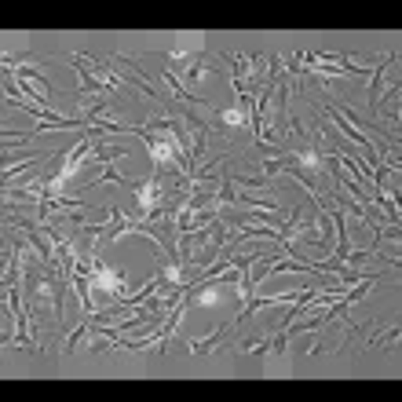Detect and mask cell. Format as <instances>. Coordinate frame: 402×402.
Wrapping results in <instances>:
<instances>
[{
  "label": "cell",
  "instance_id": "obj_4",
  "mask_svg": "<svg viewBox=\"0 0 402 402\" xmlns=\"http://www.w3.org/2000/svg\"><path fill=\"white\" fill-rule=\"evenodd\" d=\"M227 329H231V325L223 322V325H220V329L212 333V336H205V341H194V344H191V351H194V355H209V351L216 347V344H223V336H227Z\"/></svg>",
  "mask_w": 402,
  "mask_h": 402
},
{
  "label": "cell",
  "instance_id": "obj_5",
  "mask_svg": "<svg viewBox=\"0 0 402 402\" xmlns=\"http://www.w3.org/2000/svg\"><path fill=\"white\" fill-rule=\"evenodd\" d=\"M165 84L172 88V95H175V99H183V103H191V106H194V103H201V99H198L194 92H186V88L172 77V70H165Z\"/></svg>",
  "mask_w": 402,
  "mask_h": 402
},
{
  "label": "cell",
  "instance_id": "obj_2",
  "mask_svg": "<svg viewBox=\"0 0 402 402\" xmlns=\"http://www.w3.org/2000/svg\"><path fill=\"white\" fill-rule=\"evenodd\" d=\"M70 55H73V66H77V73H81V99H88L92 92H114V88L103 84V81L95 77V73H88V70H84V59H81V52H70Z\"/></svg>",
  "mask_w": 402,
  "mask_h": 402
},
{
  "label": "cell",
  "instance_id": "obj_1",
  "mask_svg": "<svg viewBox=\"0 0 402 402\" xmlns=\"http://www.w3.org/2000/svg\"><path fill=\"white\" fill-rule=\"evenodd\" d=\"M212 234H209V245L201 249V253L194 256V263H201V267H209V263H216L220 253H223V245H227V227H223V220H212L209 223Z\"/></svg>",
  "mask_w": 402,
  "mask_h": 402
},
{
  "label": "cell",
  "instance_id": "obj_3",
  "mask_svg": "<svg viewBox=\"0 0 402 402\" xmlns=\"http://www.w3.org/2000/svg\"><path fill=\"white\" fill-rule=\"evenodd\" d=\"M395 66V55H387L381 66H376V73H373V84H370V114H381V92H384V70H392Z\"/></svg>",
  "mask_w": 402,
  "mask_h": 402
},
{
  "label": "cell",
  "instance_id": "obj_6",
  "mask_svg": "<svg viewBox=\"0 0 402 402\" xmlns=\"http://www.w3.org/2000/svg\"><path fill=\"white\" fill-rule=\"evenodd\" d=\"M392 341H399V325H395V329H387V333H381V336H373L370 344L376 347V344H392Z\"/></svg>",
  "mask_w": 402,
  "mask_h": 402
}]
</instances>
